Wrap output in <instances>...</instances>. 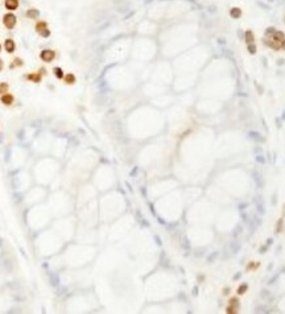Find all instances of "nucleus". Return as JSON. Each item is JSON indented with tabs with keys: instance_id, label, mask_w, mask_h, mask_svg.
<instances>
[{
	"instance_id": "f257e3e1",
	"label": "nucleus",
	"mask_w": 285,
	"mask_h": 314,
	"mask_svg": "<svg viewBox=\"0 0 285 314\" xmlns=\"http://www.w3.org/2000/svg\"><path fill=\"white\" fill-rule=\"evenodd\" d=\"M16 23H17V17L12 12H8L3 16V24L7 29H13L16 26Z\"/></svg>"
},
{
	"instance_id": "f03ea898",
	"label": "nucleus",
	"mask_w": 285,
	"mask_h": 314,
	"mask_svg": "<svg viewBox=\"0 0 285 314\" xmlns=\"http://www.w3.org/2000/svg\"><path fill=\"white\" fill-rule=\"evenodd\" d=\"M36 30H37V33H38L41 37H44V38H46V37L50 36V30H49V28H48L46 21H38V23L36 24Z\"/></svg>"
},
{
	"instance_id": "7ed1b4c3",
	"label": "nucleus",
	"mask_w": 285,
	"mask_h": 314,
	"mask_svg": "<svg viewBox=\"0 0 285 314\" xmlns=\"http://www.w3.org/2000/svg\"><path fill=\"white\" fill-rule=\"evenodd\" d=\"M54 57H55L54 50H50V49H45L40 53V58H41L44 62H52V61L54 60Z\"/></svg>"
},
{
	"instance_id": "20e7f679",
	"label": "nucleus",
	"mask_w": 285,
	"mask_h": 314,
	"mask_svg": "<svg viewBox=\"0 0 285 314\" xmlns=\"http://www.w3.org/2000/svg\"><path fill=\"white\" fill-rule=\"evenodd\" d=\"M0 102H1L4 106H11L13 102H15V96H13L12 94H9V92H5V94H3L1 96H0Z\"/></svg>"
},
{
	"instance_id": "39448f33",
	"label": "nucleus",
	"mask_w": 285,
	"mask_h": 314,
	"mask_svg": "<svg viewBox=\"0 0 285 314\" xmlns=\"http://www.w3.org/2000/svg\"><path fill=\"white\" fill-rule=\"evenodd\" d=\"M4 49H5V52H7V53H13L16 50L15 41H13V40H11V38H7L4 41Z\"/></svg>"
},
{
	"instance_id": "423d86ee",
	"label": "nucleus",
	"mask_w": 285,
	"mask_h": 314,
	"mask_svg": "<svg viewBox=\"0 0 285 314\" xmlns=\"http://www.w3.org/2000/svg\"><path fill=\"white\" fill-rule=\"evenodd\" d=\"M4 5L8 11H15L18 8V0H5Z\"/></svg>"
},
{
	"instance_id": "0eeeda50",
	"label": "nucleus",
	"mask_w": 285,
	"mask_h": 314,
	"mask_svg": "<svg viewBox=\"0 0 285 314\" xmlns=\"http://www.w3.org/2000/svg\"><path fill=\"white\" fill-rule=\"evenodd\" d=\"M272 38H273V41H276V42H281L282 40H285V34H284V32H281V30H274L273 34H272Z\"/></svg>"
},
{
	"instance_id": "6e6552de",
	"label": "nucleus",
	"mask_w": 285,
	"mask_h": 314,
	"mask_svg": "<svg viewBox=\"0 0 285 314\" xmlns=\"http://www.w3.org/2000/svg\"><path fill=\"white\" fill-rule=\"evenodd\" d=\"M230 16L234 18H239L240 16H242V9L238 7H232L231 9H230Z\"/></svg>"
},
{
	"instance_id": "1a4fd4ad",
	"label": "nucleus",
	"mask_w": 285,
	"mask_h": 314,
	"mask_svg": "<svg viewBox=\"0 0 285 314\" xmlns=\"http://www.w3.org/2000/svg\"><path fill=\"white\" fill-rule=\"evenodd\" d=\"M38 15H40V11L34 9V8L26 11V17H29V18H36V17H38Z\"/></svg>"
},
{
	"instance_id": "9d476101",
	"label": "nucleus",
	"mask_w": 285,
	"mask_h": 314,
	"mask_svg": "<svg viewBox=\"0 0 285 314\" xmlns=\"http://www.w3.org/2000/svg\"><path fill=\"white\" fill-rule=\"evenodd\" d=\"M63 79H65L66 84H73V83H75V75H74V74H71V73L66 74V75L63 77Z\"/></svg>"
},
{
	"instance_id": "9b49d317",
	"label": "nucleus",
	"mask_w": 285,
	"mask_h": 314,
	"mask_svg": "<svg viewBox=\"0 0 285 314\" xmlns=\"http://www.w3.org/2000/svg\"><path fill=\"white\" fill-rule=\"evenodd\" d=\"M53 73H54L55 78H58V79H63V77H65V73H63V70L61 67H58V66L53 69Z\"/></svg>"
},
{
	"instance_id": "f8f14e48",
	"label": "nucleus",
	"mask_w": 285,
	"mask_h": 314,
	"mask_svg": "<svg viewBox=\"0 0 285 314\" xmlns=\"http://www.w3.org/2000/svg\"><path fill=\"white\" fill-rule=\"evenodd\" d=\"M26 79H29V81H33V82H36V83H38V82L41 81V75H40V73H33V74H29V75L26 77Z\"/></svg>"
},
{
	"instance_id": "ddd939ff",
	"label": "nucleus",
	"mask_w": 285,
	"mask_h": 314,
	"mask_svg": "<svg viewBox=\"0 0 285 314\" xmlns=\"http://www.w3.org/2000/svg\"><path fill=\"white\" fill-rule=\"evenodd\" d=\"M244 40H245V42H247V44H252L253 40H255V37H253L252 32H251V30H247V32H245V33H244Z\"/></svg>"
},
{
	"instance_id": "4468645a",
	"label": "nucleus",
	"mask_w": 285,
	"mask_h": 314,
	"mask_svg": "<svg viewBox=\"0 0 285 314\" xmlns=\"http://www.w3.org/2000/svg\"><path fill=\"white\" fill-rule=\"evenodd\" d=\"M8 90V84L7 83H0V95L5 94Z\"/></svg>"
},
{
	"instance_id": "2eb2a0df",
	"label": "nucleus",
	"mask_w": 285,
	"mask_h": 314,
	"mask_svg": "<svg viewBox=\"0 0 285 314\" xmlns=\"http://www.w3.org/2000/svg\"><path fill=\"white\" fill-rule=\"evenodd\" d=\"M247 49H248V52L251 53V54H255L256 53V46H255V44H248V46H247Z\"/></svg>"
},
{
	"instance_id": "dca6fc26",
	"label": "nucleus",
	"mask_w": 285,
	"mask_h": 314,
	"mask_svg": "<svg viewBox=\"0 0 285 314\" xmlns=\"http://www.w3.org/2000/svg\"><path fill=\"white\" fill-rule=\"evenodd\" d=\"M13 63H15L13 66H23V60H21V58H15V60H13Z\"/></svg>"
},
{
	"instance_id": "f3484780",
	"label": "nucleus",
	"mask_w": 285,
	"mask_h": 314,
	"mask_svg": "<svg viewBox=\"0 0 285 314\" xmlns=\"http://www.w3.org/2000/svg\"><path fill=\"white\" fill-rule=\"evenodd\" d=\"M3 67H4V63H3V60L0 58V71L3 70Z\"/></svg>"
},
{
	"instance_id": "a211bd4d",
	"label": "nucleus",
	"mask_w": 285,
	"mask_h": 314,
	"mask_svg": "<svg viewBox=\"0 0 285 314\" xmlns=\"http://www.w3.org/2000/svg\"><path fill=\"white\" fill-rule=\"evenodd\" d=\"M281 47H282V49H285V40H282V41H281Z\"/></svg>"
},
{
	"instance_id": "6ab92c4d",
	"label": "nucleus",
	"mask_w": 285,
	"mask_h": 314,
	"mask_svg": "<svg viewBox=\"0 0 285 314\" xmlns=\"http://www.w3.org/2000/svg\"><path fill=\"white\" fill-rule=\"evenodd\" d=\"M0 52H1V45H0Z\"/></svg>"
},
{
	"instance_id": "aec40b11",
	"label": "nucleus",
	"mask_w": 285,
	"mask_h": 314,
	"mask_svg": "<svg viewBox=\"0 0 285 314\" xmlns=\"http://www.w3.org/2000/svg\"><path fill=\"white\" fill-rule=\"evenodd\" d=\"M269 1H273V0H269Z\"/></svg>"
}]
</instances>
